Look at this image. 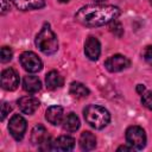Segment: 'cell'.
I'll return each instance as SVG.
<instances>
[{
    "label": "cell",
    "instance_id": "1",
    "mask_svg": "<svg viewBox=\"0 0 152 152\" xmlns=\"http://www.w3.org/2000/svg\"><path fill=\"white\" fill-rule=\"evenodd\" d=\"M120 15V8L113 5L94 4L81 7L75 14L76 21L84 26L95 27L107 25Z\"/></svg>",
    "mask_w": 152,
    "mask_h": 152
},
{
    "label": "cell",
    "instance_id": "2",
    "mask_svg": "<svg viewBox=\"0 0 152 152\" xmlns=\"http://www.w3.org/2000/svg\"><path fill=\"white\" fill-rule=\"evenodd\" d=\"M83 116L86 121L95 129H102L110 121L109 112L97 104H89L83 109Z\"/></svg>",
    "mask_w": 152,
    "mask_h": 152
},
{
    "label": "cell",
    "instance_id": "3",
    "mask_svg": "<svg viewBox=\"0 0 152 152\" xmlns=\"http://www.w3.org/2000/svg\"><path fill=\"white\" fill-rule=\"evenodd\" d=\"M37 48L45 55H52L58 50V42L55 32L51 30L50 25L45 23L36 37Z\"/></svg>",
    "mask_w": 152,
    "mask_h": 152
},
{
    "label": "cell",
    "instance_id": "4",
    "mask_svg": "<svg viewBox=\"0 0 152 152\" xmlns=\"http://www.w3.org/2000/svg\"><path fill=\"white\" fill-rule=\"evenodd\" d=\"M126 140L129 146L135 150H141L146 145L145 131L139 126H129L126 129Z\"/></svg>",
    "mask_w": 152,
    "mask_h": 152
},
{
    "label": "cell",
    "instance_id": "5",
    "mask_svg": "<svg viewBox=\"0 0 152 152\" xmlns=\"http://www.w3.org/2000/svg\"><path fill=\"white\" fill-rule=\"evenodd\" d=\"M20 64L28 72H38L43 68L40 58L32 51H25L20 55Z\"/></svg>",
    "mask_w": 152,
    "mask_h": 152
},
{
    "label": "cell",
    "instance_id": "6",
    "mask_svg": "<svg viewBox=\"0 0 152 152\" xmlns=\"http://www.w3.org/2000/svg\"><path fill=\"white\" fill-rule=\"evenodd\" d=\"M26 120L19 115V114H14L8 124V131L11 133V135L15 139V140H21L24 138V134L26 132Z\"/></svg>",
    "mask_w": 152,
    "mask_h": 152
},
{
    "label": "cell",
    "instance_id": "7",
    "mask_svg": "<svg viewBox=\"0 0 152 152\" xmlns=\"http://www.w3.org/2000/svg\"><path fill=\"white\" fill-rule=\"evenodd\" d=\"M129 64H131V61L126 56H122V55H113L109 58H107L104 62L106 69L110 72L121 71V70L128 68Z\"/></svg>",
    "mask_w": 152,
    "mask_h": 152
},
{
    "label": "cell",
    "instance_id": "8",
    "mask_svg": "<svg viewBox=\"0 0 152 152\" xmlns=\"http://www.w3.org/2000/svg\"><path fill=\"white\" fill-rule=\"evenodd\" d=\"M18 86H19V76H18V74L12 68L5 69L1 72V87L5 90L11 91V90L17 89Z\"/></svg>",
    "mask_w": 152,
    "mask_h": 152
},
{
    "label": "cell",
    "instance_id": "9",
    "mask_svg": "<svg viewBox=\"0 0 152 152\" xmlns=\"http://www.w3.org/2000/svg\"><path fill=\"white\" fill-rule=\"evenodd\" d=\"M39 104H40V102L38 101V99H36L33 96H23L18 100V107H19L20 112L24 114H27V115L33 114L38 109Z\"/></svg>",
    "mask_w": 152,
    "mask_h": 152
},
{
    "label": "cell",
    "instance_id": "10",
    "mask_svg": "<svg viewBox=\"0 0 152 152\" xmlns=\"http://www.w3.org/2000/svg\"><path fill=\"white\" fill-rule=\"evenodd\" d=\"M84 53L86 56L91 59V61H96L100 57L101 53V45L100 42L97 40V38L95 37H89L84 44Z\"/></svg>",
    "mask_w": 152,
    "mask_h": 152
},
{
    "label": "cell",
    "instance_id": "11",
    "mask_svg": "<svg viewBox=\"0 0 152 152\" xmlns=\"http://www.w3.org/2000/svg\"><path fill=\"white\" fill-rule=\"evenodd\" d=\"M14 6L20 11L39 10L45 6V0H13Z\"/></svg>",
    "mask_w": 152,
    "mask_h": 152
},
{
    "label": "cell",
    "instance_id": "12",
    "mask_svg": "<svg viewBox=\"0 0 152 152\" xmlns=\"http://www.w3.org/2000/svg\"><path fill=\"white\" fill-rule=\"evenodd\" d=\"M45 119L51 125H59L63 120V108L61 106H51L45 112Z\"/></svg>",
    "mask_w": 152,
    "mask_h": 152
},
{
    "label": "cell",
    "instance_id": "13",
    "mask_svg": "<svg viewBox=\"0 0 152 152\" xmlns=\"http://www.w3.org/2000/svg\"><path fill=\"white\" fill-rule=\"evenodd\" d=\"M48 138H49L48 131L43 125L38 124L32 128V131H31V142L33 145H42L45 140H48Z\"/></svg>",
    "mask_w": 152,
    "mask_h": 152
},
{
    "label": "cell",
    "instance_id": "14",
    "mask_svg": "<svg viewBox=\"0 0 152 152\" xmlns=\"http://www.w3.org/2000/svg\"><path fill=\"white\" fill-rule=\"evenodd\" d=\"M23 88L27 93H37L42 88V82L37 76L27 75L23 78Z\"/></svg>",
    "mask_w": 152,
    "mask_h": 152
},
{
    "label": "cell",
    "instance_id": "15",
    "mask_svg": "<svg viewBox=\"0 0 152 152\" xmlns=\"http://www.w3.org/2000/svg\"><path fill=\"white\" fill-rule=\"evenodd\" d=\"M75 146V139L69 135H61L53 141V150L71 151Z\"/></svg>",
    "mask_w": 152,
    "mask_h": 152
},
{
    "label": "cell",
    "instance_id": "16",
    "mask_svg": "<svg viewBox=\"0 0 152 152\" xmlns=\"http://www.w3.org/2000/svg\"><path fill=\"white\" fill-rule=\"evenodd\" d=\"M80 146L83 151H91L95 148L96 146V138L95 135L89 132V131H84L81 133L80 137Z\"/></svg>",
    "mask_w": 152,
    "mask_h": 152
},
{
    "label": "cell",
    "instance_id": "17",
    "mask_svg": "<svg viewBox=\"0 0 152 152\" xmlns=\"http://www.w3.org/2000/svg\"><path fill=\"white\" fill-rule=\"evenodd\" d=\"M45 84H46V88L50 89V90H55L59 87L63 86V77L61 76L59 72H57L56 70H52L50 72L46 74V77H45Z\"/></svg>",
    "mask_w": 152,
    "mask_h": 152
},
{
    "label": "cell",
    "instance_id": "18",
    "mask_svg": "<svg viewBox=\"0 0 152 152\" xmlns=\"http://www.w3.org/2000/svg\"><path fill=\"white\" fill-rule=\"evenodd\" d=\"M80 127V119L76 114L69 113L63 120V128L68 132H75Z\"/></svg>",
    "mask_w": 152,
    "mask_h": 152
},
{
    "label": "cell",
    "instance_id": "19",
    "mask_svg": "<svg viewBox=\"0 0 152 152\" xmlns=\"http://www.w3.org/2000/svg\"><path fill=\"white\" fill-rule=\"evenodd\" d=\"M69 91H70V94L72 96L77 97V99H83V97L89 95V89L84 84H82L80 82H72L70 84Z\"/></svg>",
    "mask_w": 152,
    "mask_h": 152
},
{
    "label": "cell",
    "instance_id": "20",
    "mask_svg": "<svg viewBox=\"0 0 152 152\" xmlns=\"http://www.w3.org/2000/svg\"><path fill=\"white\" fill-rule=\"evenodd\" d=\"M12 56H13L12 50H11L8 46H2V48H1V57H0V59H1L2 63L10 62V61L12 59Z\"/></svg>",
    "mask_w": 152,
    "mask_h": 152
},
{
    "label": "cell",
    "instance_id": "21",
    "mask_svg": "<svg viewBox=\"0 0 152 152\" xmlns=\"http://www.w3.org/2000/svg\"><path fill=\"white\" fill-rule=\"evenodd\" d=\"M141 102H142V104L146 108H148V109L152 110V91H145L142 94Z\"/></svg>",
    "mask_w": 152,
    "mask_h": 152
},
{
    "label": "cell",
    "instance_id": "22",
    "mask_svg": "<svg viewBox=\"0 0 152 152\" xmlns=\"http://www.w3.org/2000/svg\"><path fill=\"white\" fill-rule=\"evenodd\" d=\"M110 31H112L114 34H116L118 37H121V34H122V32H124L121 24H120V23H118L116 20L112 21V25H110Z\"/></svg>",
    "mask_w": 152,
    "mask_h": 152
},
{
    "label": "cell",
    "instance_id": "23",
    "mask_svg": "<svg viewBox=\"0 0 152 152\" xmlns=\"http://www.w3.org/2000/svg\"><path fill=\"white\" fill-rule=\"evenodd\" d=\"M142 56H144V59H145L148 64H152V45H148V46L145 48Z\"/></svg>",
    "mask_w": 152,
    "mask_h": 152
},
{
    "label": "cell",
    "instance_id": "24",
    "mask_svg": "<svg viewBox=\"0 0 152 152\" xmlns=\"http://www.w3.org/2000/svg\"><path fill=\"white\" fill-rule=\"evenodd\" d=\"M11 106L8 104V103H6V102H2V104H1V121H4L5 120V118L7 116V114L11 112Z\"/></svg>",
    "mask_w": 152,
    "mask_h": 152
},
{
    "label": "cell",
    "instance_id": "25",
    "mask_svg": "<svg viewBox=\"0 0 152 152\" xmlns=\"http://www.w3.org/2000/svg\"><path fill=\"white\" fill-rule=\"evenodd\" d=\"M11 1H13V0H1V13H2V14H5V13L10 10V7H11Z\"/></svg>",
    "mask_w": 152,
    "mask_h": 152
},
{
    "label": "cell",
    "instance_id": "26",
    "mask_svg": "<svg viewBox=\"0 0 152 152\" xmlns=\"http://www.w3.org/2000/svg\"><path fill=\"white\" fill-rule=\"evenodd\" d=\"M145 91H146V88H145L144 84H138V86H137V93H138V94H141V95H142Z\"/></svg>",
    "mask_w": 152,
    "mask_h": 152
},
{
    "label": "cell",
    "instance_id": "27",
    "mask_svg": "<svg viewBox=\"0 0 152 152\" xmlns=\"http://www.w3.org/2000/svg\"><path fill=\"white\" fill-rule=\"evenodd\" d=\"M133 150V147L132 146H126V145H122V146H120V147H118V151H132Z\"/></svg>",
    "mask_w": 152,
    "mask_h": 152
},
{
    "label": "cell",
    "instance_id": "28",
    "mask_svg": "<svg viewBox=\"0 0 152 152\" xmlns=\"http://www.w3.org/2000/svg\"><path fill=\"white\" fill-rule=\"evenodd\" d=\"M61 2H66V1H69V0H59Z\"/></svg>",
    "mask_w": 152,
    "mask_h": 152
},
{
    "label": "cell",
    "instance_id": "29",
    "mask_svg": "<svg viewBox=\"0 0 152 152\" xmlns=\"http://www.w3.org/2000/svg\"><path fill=\"white\" fill-rule=\"evenodd\" d=\"M95 1H99L100 2V1H103V0H95Z\"/></svg>",
    "mask_w": 152,
    "mask_h": 152
},
{
    "label": "cell",
    "instance_id": "30",
    "mask_svg": "<svg viewBox=\"0 0 152 152\" xmlns=\"http://www.w3.org/2000/svg\"><path fill=\"white\" fill-rule=\"evenodd\" d=\"M150 2H151V5H152V0H150Z\"/></svg>",
    "mask_w": 152,
    "mask_h": 152
}]
</instances>
